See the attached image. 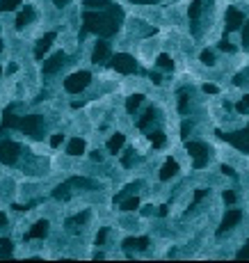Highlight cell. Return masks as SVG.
I'll list each match as a JSON object with an SVG mask.
<instances>
[{
  "label": "cell",
  "mask_w": 249,
  "mask_h": 263,
  "mask_svg": "<svg viewBox=\"0 0 249 263\" xmlns=\"http://www.w3.org/2000/svg\"><path fill=\"white\" fill-rule=\"evenodd\" d=\"M236 256H238V258H249V240H247V245H245L243 250H240V252L236 254Z\"/></svg>",
  "instance_id": "obj_44"
},
{
  "label": "cell",
  "mask_w": 249,
  "mask_h": 263,
  "mask_svg": "<svg viewBox=\"0 0 249 263\" xmlns=\"http://www.w3.org/2000/svg\"><path fill=\"white\" fill-rule=\"evenodd\" d=\"M108 5L110 0H85V7H89V10H103Z\"/></svg>",
  "instance_id": "obj_31"
},
{
  "label": "cell",
  "mask_w": 249,
  "mask_h": 263,
  "mask_svg": "<svg viewBox=\"0 0 249 263\" xmlns=\"http://www.w3.org/2000/svg\"><path fill=\"white\" fill-rule=\"evenodd\" d=\"M243 220V213L240 210H229L227 215H224V220H222V224H220V229H217V236H222L224 231H229V229H233V226L238 224V222Z\"/></svg>",
  "instance_id": "obj_11"
},
{
  "label": "cell",
  "mask_w": 249,
  "mask_h": 263,
  "mask_svg": "<svg viewBox=\"0 0 249 263\" xmlns=\"http://www.w3.org/2000/svg\"><path fill=\"white\" fill-rule=\"evenodd\" d=\"M55 37H57L55 32H46V34H43V37L39 39L37 48H34V58H37V60H43V53H46V50L50 48V44L55 42Z\"/></svg>",
  "instance_id": "obj_13"
},
{
  "label": "cell",
  "mask_w": 249,
  "mask_h": 263,
  "mask_svg": "<svg viewBox=\"0 0 249 263\" xmlns=\"http://www.w3.org/2000/svg\"><path fill=\"white\" fill-rule=\"evenodd\" d=\"M18 130L30 135L32 140H41L43 138V119L39 114H27V117H18Z\"/></svg>",
  "instance_id": "obj_2"
},
{
  "label": "cell",
  "mask_w": 249,
  "mask_h": 263,
  "mask_svg": "<svg viewBox=\"0 0 249 263\" xmlns=\"http://www.w3.org/2000/svg\"><path fill=\"white\" fill-rule=\"evenodd\" d=\"M201 62L208 64V66H213V64H215V55H213L211 50H204V53H201Z\"/></svg>",
  "instance_id": "obj_34"
},
{
  "label": "cell",
  "mask_w": 249,
  "mask_h": 263,
  "mask_svg": "<svg viewBox=\"0 0 249 263\" xmlns=\"http://www.w3.org/2000/svg\"><path fill=\"white\" fill-rule=\"evenodd\" d=\"M201 5H204V0H192V5H190L188 14H190V21H192V30L195 34L199 37V16H201Z\"/></svg>",
  "instance_id": "obj_12"
},
{
  "label": "cell",
  "mask_w": 249,
  "mask_h": 263,
  "mask_svg": "<svg viewBox=\"0 0 249 263\" xmlns=\"http://www.w3.org/2000/svg\"><path fill=\"white\" fill-rule=\"evenodd\" d=\"M66 154H69V156H80V154H85V142H82L80 138H73V140L69 142V146H66Z\"/></svg>",
  "instance_id": "obj_20"
},
{
  "label": "cell",
  "mask_w": 249,
  "mask_h": 263,
  "mask_svg": "<svg viewBox=\"0 0 249 263\" xmlns=\"http://www.w3.org/2000/svg\"><path fill=\"white\" fill-rule=\"evenodd\" d=\"M247 78H249V74L247 71H240V74H236V78H233V85L236 87H243V85H247Z\"/></svg>",
  "instance_id": "obj_33"
},
{
  "label": "cell",
  "mask_w": 249,
  "mask_h": 263,
  "mask_svg": "<svg viewBox=\"0 0 249 263\" xmlns=\"http://www.w3.org/2000/svg\"><path fill=\"white\" fill-rule=\"evenodd\" d=\"M121 247H124L126 252H133V250H146L149 247V238L146 236H140V238H126L124 242H121Z\"/></svg>",
  "instance_id": "obj_15"
},
{
  "label": "cell",
  "mask_w": 249,
  "mask_h": 263,
  "mask_svg": "<svg viewBox=\"0 0 249 263\" xmlns=\"http://www.w3.org/2000/svg\"><path fill=\"white\" fill-rule=\"evenodd\" d=\"M130 2H137V5H153L158 0H130Z\"/></svg>",
  "instance_id": "obj_49"
},
{
  "label": "cell",
  "mask_w": 249,
  "mask_h": 263,
  "mask_svg": "<svg viewBox=\"0 0 249 263\" xmlns=\"http://www.w3.org/2000/svg\"><path fill=\"white\" fill-rule=\"evenodd\" d=\"M188 154L195 160V170L208 165V158H211V146L204 144V142H188Z\"/></svg>",
  "instance_id": "obj_4"
},
{
  "label": "cell",
  "mask_w": 249,
  "mask_h": 263,
  "mask_svg": "<svg viewBox=\"0 0 249 263\" xmlns=\"http://www.w3.org/2000/svg\"><path fill=\"white\" fill-rule=\"evenodd\" d=\"M89 220V213H78L76 218H69V220H66V226H69V231L71 234H76V224H85V222Z\"/></svg>",
  "instance_id": "obj_21"
},
{
  "label": "cell",
  "mask_w": 249,
  "mask_h": 263,
  "mask_svg": "<svg viewBox=\"0 0 249 263\" xmlns=\"http://www.w3.org/2000/svg\"><path fill=\"white\" fill-rule=\"evenodd\" d=\"M204 92H206V94H217V85H204Z\"/></svg>",
  "instance_id": "obj_47"
},
{
  "label": "cell",
  "mask_w": 249,
  "mask_h": 263,
  "mask_svg": "<svg viewBox=\"0 0 249 263\" xmlns=\"http://www.w3.org/2000/svg\"><path fill=\"white\" fill-rule=\"evenodd\" d=\"M158 66H163V69L172 71V69H174V62H172V58H169L167 53H160V55H158Z\"/></svg>",
  "instance_id": "obj_29"
},
{
  "label": "cell",
  "mask_w": 249,
  "mask_h": 263,
  "mask_svg": "<svg viewBox=\"0 0 249 263\" xmlns=\"http://www.w3.org/2000/svg\"><path fill=\"white\" fill-rule=\"evenodd\" d=\"M53 2H55V5H57V7H64V5H69L71 0H53Z\"/></svg>",
  "instance_id": "obj_51"
},
{
  "label": "cell",
  "mask_w": 249,
  "mask_h": 263,
  "mask_svg": "<svg viewBox=\"0 0 249 263\" xmlns=\"http://www.w3.org/2000/svg\"><path fill=\"white\" fill-rule=\"evenodd\" d=\"M89 80H92V74H89V71H78V74L69 76L64 80V90L69 92V94H78V92H82L89 85Z\"/></svg>",
  "instance_id": "obj_5"
},
{
  "label": "cell",
  "mask_w": 249,
  "mask_h": 263,
  "mask_svg": "<svg viewBox=\"0 0 249 263\" xmlns=\"http://www.w3.org/2000/svg\"><path fill=\"white\" fill-rule=\"evenodd\" d=\"M169 210H167V206H160V210H158V215H160V218H165V215H167Z\"/></svg>",
  "instance_id": "obj_52"
},
{
  "label": "cell",
  "mask_w": 249,
  "mask_h": 263,
  "mask_svg": "<svg viewBox=\"0 0 249 263\" xmlns=\"http://www.w3.org/2000/svg\"><path fill=\"white\" fill-rule=\"evenodd\" d=\"M124 142H126V135L124 133H114L112 138L108 140V151H110V154H117V151L124 146Z\"/></svg>",
  "instance_id": "obj_19"
},
{
  "label": "cell",
  "mask_w": 249,
  "mask_h": 263,
  "mask_svg": "<svg viewBox=\"0 0 249 263\" xmlns=\"http://www.w3.org/2000/svg\"><path fill=\"white\" fill-rule=\"evenodd\" d=\"M5 226H7V215L0 213V229H5Z\"/></svg>",
  "instance_id": "obj_50"
},
{
  "label": "cell",
  "mask_w": 249,
  "mask_h": 263,
  "mask_svg": "<svg viewBox=\"0 0 249 263\" xmlns=\"http://www.w3.org/2000/svg\"><path fill=\"white\" fill-rule=\"evenodd\" d=\"M14 247H11V240L9 238H0V258H9Z\"/></svg>",
  "instance_id": "obj_25"
},
{
  "label": "cell",
  "mask_w": 249,
  "mask_h": 263,
  "mask_svg": "<svg viewBox=\"0 0 249 263\" xmlns=\"http://www.w3.org/2000/svg\"><path fill=\"white\" fill-rule=\"evenodd\" d=\"M62 138H64V135H53V138H50V146H60L62 144Z\"/></svg>",
  "instance_id": "obj_45"
},
{
  "label": "cell",
  "mask_w": 249,
  "mask_h": 263,
  "mask_svg": "<svg viewBox=\"0 0 249 263\" xmlns=\"http://www.w3.org/2000/svg\"><path fill=\"white\" fill-rule=\"evenodd\" d=\"M92 160H96V162H101V160H103V154H101V151H92Z\"/></svg>",
  "instance_id": "obj_48"
},
{
  "label": "cell",
  "mask_w": 249,
  "mask_h": 263,
  "mask_svg": "<svg viewBox=\"0 0 249 263\" xmlns=\"http://www.w3.org/2000/svg\"><path fill=\"white\" fill-rule=\"evenodd\" d=\"M108 60H110V44L105 42V39H101V42L94 46L92 62L94 64H103V62H108Z\"/></svg>",
  "instance_id": "obj_10"
},
{
  "label": "cell",
  "mask_w": 249,
  "mask_h": 263,
  "mask_svg": "<svg viewBox=\"0 0 249 263\" xmlns=\"http://www.w3.org/2000/svg\"><path fill=\"white\" fill-rule=\"evenodd\" d=\"M133 156H135V151L128 149V151L124 154V158H121V165H124V167H130V165H133Z\"/></svg>",
  "instance_id": "obj_35"
},
{
  "label": "cell",
  "mask_w": 249,
  "mask_h": 263,
  "mask_svg": "<svg viewBox=\"0 0 249 263\" xmlns=\"http://www.w3.org/2000/svg\"><path fill=\"white\" fill-rule=\"evenodd\" d=\"M0 50H2V42H0Z\"/></svg>",
  "instance_id": "obj_54"
},
{
  "label": "cell",
  "mask_w": 249,
  "mask_h": 263,
  "mask_svg": "<svg viewBox=\"0 0 249 263\" xmlns=\"http://www.w3.org/2000/svg\"><path fill=\"white\" fill-rule=\"evenodd\" d=\"M124 18V12H121L119 5H108V14H101V12H94V10H87L82 14V32H80V39L85 34L94 32L98 37H112L117 30H119V21Z\"/></svg>",
  "instance_id": "obj_1"
},
{
  "label": "cell",
  "mask_w": 249,
  "mask_h": 263,
  "mask_svg": "<svg viewBox=\"0 0 249 263\" xmlns=\"http://www.w3.org/2000/svg\"><path fill=\"white\" fill-rule=\"evenodd\" d=\"M179 174V162L174 160V158H167V162L163 165V170H160V178L163 181H169L172 176H176Z\"/></svg>",
  "instance_id": "obj_17"
},
{
  "label": "cell",
  "mask_w": 249,
  "mask_h": 263,
  "mask_svg": "<svg viewBox=\"0 0 249 263\" xmlns=\"http://www.w3.org/2000/svg\"><path fill=\"white\" fill-rule=\"evenodd\" d=\"M190 130H192V124H190V122H183V126H181V138H183V140H188Z\"/></svg>",
  "instance_id": "obj_41"
},
{
  "label": "cell",
  "mask_w": 249,
  "mask_h": 263,
  "mask_svg": "<svg viewBox=\"0 0 249 263\" xmlns=\"http://www.w3.org/2000/svg\"><path fill=\"white\" fill-rule=\"evenodd\" d=\"M206 194H208V190H204V188L195 190V202H192V206H190V208H195V206L199 204V202H201V199H204V197H206Z\"/></svg>",
  "instance_id": "obj_36"
},
{
  "label": "cell",
  "mask_w": 249,
  "mask_h": 263,
  "mask_svg": "<svg viewBox=\"0 0 249 263\" xmlns=\"http://www.w3.org/2000/svg\"><path fill=\"white\" fill-rule=\"evenodd\" d=\"M236 110H238V112H243V114H245V112H249V94L243 98V101L238 103V106H236Z\"/></svg>",
  "instance_id": "obj_37"
},
{
  "label": "cell",
  "mask_w": 249,
  "mask_h": 263,
  "mask_svg": "<svg viewBox=\"0 0 249 263\" xmlns=\"http://www.w3.org/2000/svg\"><path fill=\"white\" fill-rule=\"evenodd\" d=\"M119 204H121V210H135L140 208V199H137V194H133L128 199H121Z\"/></svg>",
  "instance_id": "obj_26"
},
{
  "label": "cell",
  "mask_w": 249,
  "mask_h": 263,
  "mask_svg": "<svg viewBox=\"0 0 249 263\" xmlns=\"http://www.w3.org/2000/svg\"><path fill=\"white\" fill-rule=\"evenodd\" d=\"M222 199H224V204H236V192L233 190H224Z\"/></svg>",
  "instance_id": "obj_38"
},
{
  "label": "cell",
  "mask_w": 249,
  "mask_h": 263,
  "mask_svg": "<svg viewBox=\"0 0 249 263\" xmlns=\"http://www.w3.org/2000/svg\"><path fill=\"white\" fill-rule=\"evenodd\" d=\"M220 48H222V50H224V53H233V50H236V46H233V44H231V42H229V39H227V37H224V39H222V42H220Z\"/></svg>",
  "instance_id": "obj_39"
},
{
  "label": "cell",
  "mask_w": 249,
  "mask_h": 263,
  "mask_svg": "<svg viewBox=\"0 0 249 263\" xmlns=\"http://www.w3.org/2000/svg\"><path fill=\"white\" fill-rule=\"evenodd\" d=\"M215 135L220 138V140L229 142V144H233L236 149L245 151V154H249V124L245 130H236V133H224V130H215Z\"/></svg>",
  "instance_id": "obj_3"
},
{
  "label": "cell",
  "mask_w": 249,
  "mask_h": 263,
  "mask_svg": "<svg viewBox=\"0 0 249 263\" xmlns=\"http://www.w3.org/2000/svg\"><path fill=\"white\" fill-rule=\"evenodd\" d=\"M153 213V206H146V208H142V215H151Z\"/></svg>",
  "instance_id": "obj_53"
},
{
  "label": "cell",
  "mask_w": 249,
  "mask_h": 263,
  "mask_svg": "<svg viewBox=\"0 0 249 263\" xmlns=\"http://www.w3.org/2000/svg\"><path fill=\"white\" fill-rule=\"evenodd\" d=\"M245 23V14L240 10H236V7H229L227 10V32H236V30H240Z\"/></svg>",
  "instance_id": "obj_8"
},
{
  "label": "cell",
  "mask_w": 249,
  "mask_h": 263,
  "mask_svg": "<svg viewBox=\"0 0 249 263\" xmlns=\"http://www.w3.org/2000/svg\"><path fill=\"white\" fill-rule=\"evenodd\" d=\"M32 18H34V10H32V7H25V10L16 16V30H23V28L32 21Z\"/></svg>",
  "instance_id": "obj_18"
},
{
  "label": "cell",
  "mask_w": 249,
  "mask_h": 263,
  "mask_svg": "<svg viewBox=\"0 0 249 263\" xmlns=\"http://www.w3.org/2000/svg\"><path fill=\"white\" fill-rule=\"evenodd\" d=\"M142 101H144V94H133V96H128V101H126V110H128L130 114H135V110L140 108Z\"/></svg>",
  "instance_id": "obj_23"
},
{
  "label": "cell",
  "mask_w": 249,
  "mask_h": 263,
  "mask_svg": "<svg viewBox=\"0 0 249 263\" xmlns=\"http://www.w3.org/2000/svg\"><path fill=\"white\" fill-rule=\"evenodd\" d=\"M110 66H112V69H117L119 74H133V71L137 69L135 60L130 58L128 53H117V55H112V58H110Z\"/></svg>",
  "instance_id": "obj_6"
},
{
  "label": "cell",
  "mask_w": 249,
  "mask_h": 263,
  "mask_svg": "<svg viewBox=\"0 0 249 263\" xmlns=\"http://www.w3.org/2000/svg\"><path fill=\"white\" fill-rule=\"evenodd\" d=\"M149 140H151V144L156 146V149H160V146H165V133L163 130H151V133H149Z\"/></svg>",
  "instance_id": "obj_27"
},
{
  "label": "cell",
  "mask_w": 249,
  "mask_h": 263,
  "mask_svg": "<svg viewBox=\"0 0 249 263\" xmlns=\"http://www.w3.org/2000/svg\"><path fill=\"white\" fill-rule=\"evenodd\" d=\"M149 78L153 80V85H160V82H163V76L156 74V71H151V74H149Z\"/></svg>",
  "instance_id": "obj_43"
},
{
  "label": "cell",
  "mask_w": 249,
  "mask_h": 263,
  "mask_svg": "<svg viewBox=\"0 0 249 263\" xmlns=\"http://www.w3.org/2000/svg\"><path fill=\"white\" fill-rule=\"evenodd\" d=\"M179 112L181 114L188 112V92H185V90L179 92Z\"/></svg>",
  "instance_id": "obj_30"
},
{
  "label": "cell",
  "mask_w": 249,
  "mask_h": 263,
  "mask_svg": "<svg viewBox=\"0 0 249 263\" xmlns=\"http://www.w3.org/2000/svg\"><path fill=\"white\" fill-rule=\"evenodd\" d=\"M21 5V0H0V12H11Z\"/></svg>",
  "instance_id": "obj_32"
},
{
  "label": "cell",
  "mask_w": 249,
  "mask_h": 263,
  "mask_svg": "<svg viewBox=\"0 0 249 263\" xmlns=\"http://www.w3.org/2000/svg\"><path fill=\"white\" fill-rule=\"evenodd\" d=\"M156 114H158L156 110H153V108H149V110H146V112L142 114V119H140V122H137V126H140L142 130H146V128H149V124H151L153 119H156Z\"/></svg>",
  "instance_id": "obj_24"
},
{
  "label": "cell",
  "mask_w": 249,
  "mask_h": 263,
  "mask_svg": "<svg viewBox=\"0 0 249 263\" xmlns=\"http://www.w3.org/2000/svg\"><path fill=\"white\" fill-rule=\"evenodd\" d=\"M53 197H55V199H62V202H66V199L71 197V192H69V183H62V186H57V188L53 190Z\"/></svg>",
  "instance_id": "obj_28"
},
{
  "label": "cell",
  "mask_w": 249,
  "mask_h": 263,
  "mask_svg": "<svg viewBox=\"0 0 249 263\" xmlns=\"http://www.w3.org/2000/svg\"><path fill=\"white\" fill-rule=\"evenodd\" d=\"M18 154H21V146L11 140H0V160L5 165H14L18 160Z\"/></svg>",
  "instance_id": "obj_7"
},
{
  "label": "cell",
  "mask_w": 249,
  "mask_h": 263,
  "mask_svg": "<svg viewBox=\"0 0 249 263\" xmlns=\"http://www.w3.org/2000/svg\"><path fill=\"white\" fill-rule=\"evenodd\" d=\"M105 238H108V226H103V229L96 234V245H103Z\"/></svg>",
  "instance_id": "obj_40"
},
{
  "label": "cell",
  "mask_w": 249,
  "mask_h": 263,
  "mask_svg": "<svg viewBox=\"0 0 249 263\" xmlns=\"http://www.w3.org/2000/svg\"><path fill=\"white\" fill-rule=\"evenodd\" d=\"M0 76H2V69H0Z\"/></svg>",
  "instance_id": "obj_55"
},
{
  "label": "cell",
  "mask_w": 249,
  "mask_h": 263,
  "mask_svg": "<svg viewBox=\"0 0 249 263\" xmlns=\"http://www.w3.org/2000/svg\"><path fill=\"white\" fill-rule=\"evenodd\" d=\"M18 126V117L14 114V108H7L2 114V124H0V135L5 133V128H16Z\"/></svg>",
  "instance_id": "obj_16"
},
{
  "label": "cell",
  "mask_w": 249,
  "mask_h": 263,
  "mask_svg": "<svg viewBox=\"0 0 249 263\" xmlns=\"http://www.w3.org/2000/svg\"><path fill=\"white\" fill-rule=\"evenodd\" d=\"M243 44H245V46H249V21H245L243 23Z\"/></svg>",
  "instance_id": "obj_42"
},
{
  "label": "cell",
  "mask_w": 249,
  "mask_h": 263,
  "mask_svg": "<svg viewBox=\"0 0 249 263\" xmlns=\"http://www.w3.org/2000/svg\"><path fill=\"white\" fill-rule=\"evenodd\" d=\"M220 170H222V174H227V176L236 178V172H233V170H231V167H229V165H222V167H220Z\"/></svg>",
  "instance_id": "obj_46"
},
{
  "label": "cell",
  "mask_w": 249,
  "mask_h": 263,
  "mask_svg": "<svg viewBox=\"0 0 249 263\" xmlns=\"http://www.w3.org/2000/svg\"><path fill=\"white\" fill-rule=\"evenodd\" d=\"M48 226H50V224H48L46 220H39L37 224H34L32 229H30V231L25 234V240H34V238H46V236H48Z\"/></svg>",
  "instance_id": "obj_14"
},
{
  "label": "cell",
  "mask_w": 249,
  "mask_h": 263,
  "mask_svg": "<svg viewBox=\"0 0 249 263\" xmlns=\"http://www.w3.org/2000/svg\"><path fill=\"white\" fill-rule=\"evenodd\" d=\"M69 186H78V188H87V190H96V183L89 181V178H82V176H73L69 178Z\"/></svg>",
  "instance_id": "obj_22"
},
{
  "label": "cell",
  "mask_w": 249,
  "mask_h": 263,
  "mask_svg": "<svg viewBox=\"0 0 249 263\" xmlns=\"http://www.w3.org/2000/svg\"><path fill=\"white\" fill-rule=\"evenodd\" d=\"M66 64V53H55L53 58H48L46 62H43V74L50 76V74H57V71L62 69V66Z\"/></svg>",
  "instance_id": "obj_9"
}]
</instances>
